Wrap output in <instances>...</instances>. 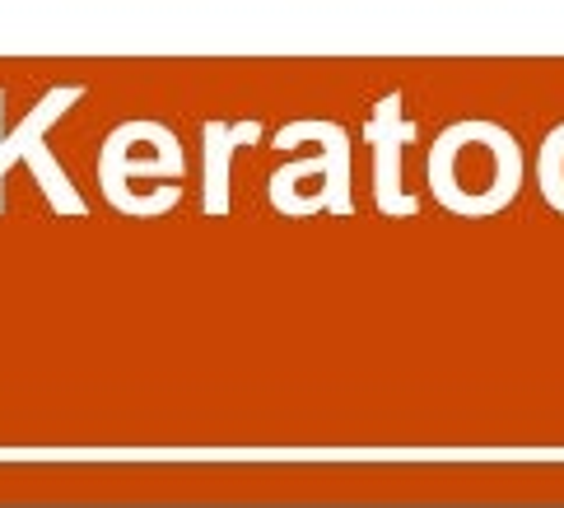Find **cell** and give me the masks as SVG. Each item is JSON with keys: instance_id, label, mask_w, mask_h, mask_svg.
<instances>
[{"instance_id": "obj_1", "label": "cell", "mask_w": 564, "mask_h": 508, "mask_svg": "<svg viewBox=\"0 0 564 508\" xmlns=\"http://www.w3.org/2000/svg\"><path fill=\"white\" fill-rule=\"evenodd\" d=\"M518 140L495 121H457L430 154V187L457 215H495L518 196Z\"/></svg>"}, {"instance_id": "obj_2", "label": "cell", "mask_w": 564, "mask_h": 508, "mask_svg": "<svg viewBox=\"0 0 564 508\" xmlns=\"http://www.w3.org/2000/svg\"><path fill=\"white\" fill-rule=\"evenodd\" d=\"M365 140L378 150V210L382 215H415L420 201L401 187V145L415 140V121H401V94H388L378 104L373 121L365 127Z\"/></svg>"}, {"instance_id": "obj_3", "label": "cell", "mask_w": 564, "mask_h": 508, "mask_svg": "<svg viewBox=\"0 0 564 508\" xmlns=\"http://www.w3.org/2000/svg\"><path fill=\"white\" fill-rule=\"evenodd\" d=\"M261 140V121H206V210L210 215H229V164H234V145Z\"/></svg>"}, {"instance_id": "obj_4", "label": "cell", "mask_w": 564, "mask_h": 508, "mask_svg": "<svg viewBox=\"0 0 564 508\" xmlns=\"http://www.w3.org/2000/svg\"><path fill=\"white\" fill-rule=\"evenodd\" d=\"M75 98H79V89H52V94L43 98V104L33 108V117H29V121H19L14 136L6 140V154H0V177H6V169L14 164V159H24V150H29V145L37 150V136H43V131L52 127V117H56V112H66V108L75 104Z\"/></svg>"}]
</instances>
